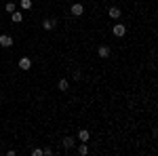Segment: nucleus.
<instances>
[{"mask_svg": "<svg viewBox=\"0 0 158 156\" xmlns=\"http://www.w3.org/2000/svg\"><path fill=\"white\" fill-rule=\"evenodd\" d=\"M32 154H34V156H42V150H38V148H36V150H32Z\"/></svg>", "mask_w": 158, "mask_h": 156, "instance_id": "obj_15", "label": "nucleus"}, {"mask_svg": "<svg viewBox=\"0 0 158 156\" xmlns=\"http://www.w3.org/2000/svg\"><path fill=\"white\" fill-rule=\"evenodd\" d=\"M74 144H76V139H74V137H63V148H65V150L74 148Z\"/></svg>", "mask_w": 158, "mask_h": 156, "instance_id": "obj_9", "label": "nucleus"}, {"mask_svg": "<svg viewBox=\"0 0 158 156\" xmlns=\"http://www.w3.org/2000/svg\"><path fill=\"white\" fill-rule=\"evenodd\" d=\"M19 68H21V70H30V68H32V59H30V57H21V59H19Z\"/></svg>", "mask_w": 158, "mask_h": 156, "instance_id": "obj_6", "label": "nucleus"}, {"mask_svg": "<svg viewBox=\"0 0 158 156\" xmlns=\"http://www.w3.org/2000/svg\"><path fill=\"white\" fill-rule=\"evenodd\" d=\"M0 27H2V23H0Z\"/></svg>", "mask_w": 158, "mask_h": 156, "instance_id": "obj_16", "label": "nucleus"}, {"mask_svg": "<svg viewBox=\"0 0 158 156\" xmlns=\"http://www.w3.org/2000/svg\"><path fill=\"white\" fill-rule=\"evenodd\" d=\"M86 152H89V148H86L85 144H82V145H78V154H82V156H85Z\"/></svg>", "mask_w": 158, "mask_h": 156, "instance_id": "obj_14", "label": "nucleus"}, {"mask_svg": "<svg viewBox=\"0 0 158 156\" xmlns=\"http://www.w3.org/2000/svg\"><path fill=\"white\" fill-rule=\"evenodd\" d=\"M120 9H118V6H110L108 9V15H110V19H118V17H120Z\"/></svg>", "mask_w": 158, "mask_h": 156, "instance_id": "obj_5", "label": "nucleus"}, {"mask_svg": "<svg viewBox=\"0 0 158 156\" xmlns=\"http://www.w3.org/2000/svg\"><path fill=\"white\" fill-rule=\"evenodd\" d=\"M97 55L101 57V59H106V57H110V55H112V48H110L108 44H101V47L97 48Z\"/></svg>", "mask_w": 158, "mask_h": 156, "instance_id": "obj_1", "label": "nucleus"}, {"mask_svg": "<svg viewBox=\"0 0 158 156\" xmlns=\"http://www.w3.org/2000/svg\"><path fill=\"white\" fill-rule=\"evenodd\" d=\"M57 86H59V91H68V86H70V84H68V80H65V78H61L59 82H57Z\"/></svg>", "mask_w": 158, "mask_h": 156, "instance_id": "obj_13", "label": "nucleus"}, {"mask_svg": "<svg viewBox=\"0 0 158 156\" xmlns=\"http://www.w3.org/2000/svg\"><path fill=\"white\" fill-rule=\"evenodd\" d=\"M70 11H72L74 17H80V15L85 13V6H82L80 2H76V4H72V9H70Z\"/></svg>", "mask_w": 158, "mask_h": 156, "instance_id": "obj_3", "label": "nucleus"}, {"mask_svg": "<svg viewBox=\"0 0 158 156\" xmlns=\"http://www.w3.org/2000/svg\"><path fill=\"white\" fill-rule=\"evenodd\" d=\"M89 137H91V135H89V131H86V129H80V131H78V139H80L82 144H86V141H89Z\"/></svg>", "mask_w": 158, "mask_h": 156, "instance_id": "obj_7", "label": "nucleus"}, {"mask_svg": "<svg viewBox=\"0 0 158 156\" xmlns=\"http://www.w3.org/2000/svg\"><path fill=\"white\" fill-rule=\"evenodd\" d=\"M4 11H6L9 15H11V13H15V11H17V4H15V2H6V4H4Z\"/></svg>", "mask_w": 158, "mask_h": 156, "instance_id": "obj_10", "label": "nucleus"}, {"mask_svg": "<svg viewBox=\"0 0 158 156\" xmlns=\"http://www.w3.org/2000/svg\"><path fill=\"white\" fill-rule=\"evenodd\" d=\"M0 47H4V48L13 47V38L9 36V34H2V36H0Z\"/></svg>", "mask_w": 158, "mask_h": 156, "instance_id": "obj_4", "label": "nucleus"}, {"mask_svg": "<svg viewBox=\"0 0 158 156\" xmlns=\"http://www.w3.org/2000/svg\"><path fill=\"white\" fill-rule=\"evenodd\" d=\"M55 25H57V21H55V19H44V21H42V27H44V30H53V27H55Z\"/></svg>", "mask_w": 158, "mask_h": 156, "instance_id": "obj_8", "label": "nucleus"}, {"mask_svg": "<svg viewBox=\"0 0 158 156\" xmlns=\"http://www.w3.org/2000/svg\"><path fill=\"white\" fill-rule=\"evenodd\" d=\"M11 19L15 21V23H21V19H23V15H21V13H17V11H15V13H11Z\"/></svg>", "mask_w": 158, "mask_h": 156, "instance_id": "obj_11", "label": "nucleus"}, {"mask_svg": "<svg viewBox=\"0 0 158 156\" xmlns=\"http://www.w3.org/2000/svg\"><path fill=\"white\" fill-rule=\"evenodd\" d=\"M112 34H114V36H124V34H127V27H124V25L122 23H116L114 25V27H112Z\"/></svg>", "mask_w": 158, "mask_h": 156, "instance_id": "obj_2", "label": "nucleus"}, {"mask_svg": "<svg viewBox=\"0 0 158 156\" xmlns=\"http://www.w3.org/2000/svg\"><path fill=\"white\" fill-rule=\"evenodd\" d=\"M19 6H21L23 11H30V9H32V0H21V2H19Z\"/></svg>", "mask_w": 158, "mask_h": 156, "instance_id": "obj_12", "label": "nucleus"}]
</instances>
